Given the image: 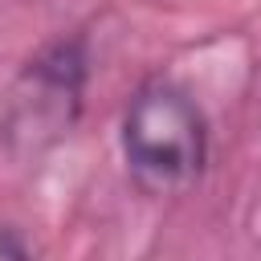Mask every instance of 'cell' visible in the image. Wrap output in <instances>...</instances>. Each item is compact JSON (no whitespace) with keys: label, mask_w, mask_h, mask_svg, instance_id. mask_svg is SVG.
I'll list each match as a JSON object with an SVG mask.
<instances>
[{"label":"cell","mask_w":261,"mask_h":261,"mask_svg":"<svg viewBox=\"0 0 261 261\" xmlns=\"http://www.w3.org/2000/svg\"><path fill=\"white\" fill-rule=\"evenodd\" d=\"M118 151L143 196H184L208 167V118L179 82L147 77L122 106Z\"/></svg>","instance_id":"cell-1"},{"label":"cell","mask_w":261,"mask_h":261,"mask_svg":"<svg viewBox=\"0 0 261 261\" xmlns=\"http://www.w3.org/2000/svg\"><path fill=\"white\" fill-rule=\"evenodd\" d=\"M90 45L86 37H57L41 45L8 82L0 98V147L12 159H37L61 147L86 110Z\"/></svg>","instance_id":"cell-2"},{"label":"cell","mask_w":261,"mask_h":261,"mask_svg":"<svg viewBox=\"0 0 261 261\" xmlns=\"http://www.w3.org/2000/svg\"><path fill=\"white\" fill-rule=\"evenodd\" d=\"M0 261H37L33 249L24 245V237L8 224H0Z\"/></svg>","instance_id":"cell-3"}]
</instances>
